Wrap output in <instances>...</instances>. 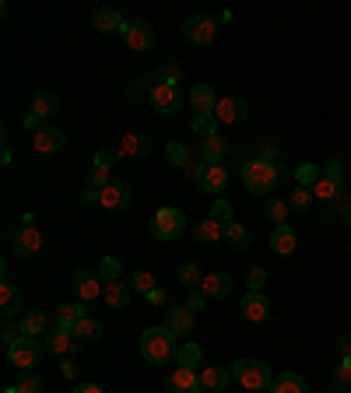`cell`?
<instances>
[{"label": "cell", "mask_w": 351, "mask_h": 393, "mask_svg": "<svg viewBox=\"0 0 351 393\" xmlns=\"http://www.w3.org/2000/svg\"><path fill=\"white\" fill-rule=\"evenodd\" d=\"M176 351H179V344H176V337L166 327H148V330L141 334V354H144L148 365H166V362H173Z\"/></svg>", "instance_id": "cell-1"}, {"label": "cell", "mask_w": 351, "mask_h": 393, "mask_svg": "<svg viewBox=\"0 0 351 393\" xmlns=\"http://www.w3.org/2000/svg\"><path fill=\"white\" fill-rule=\"evenodd\" d=\"M243 186L250 190V193H257V197H267V193H274V186L281 183V165H270V162H263V158H250L246 165H243Z\"/></svg>", "instance_id": "cell-2"}, {"label": "cell", "mask_w": 351, "mask_h": 393, "mask_svg": "<svg viewBox=\"0 0 351 393\" xmlns=\"http://www.w3.org/2000/svg\"><path fill=\"white\" fill-rule=\"evenodd\" d=\"M232 379L243 387V390H270L274 376H270V365H263L260 358H239L232 365Z\"/></svg>", "instance_id": "cell-3"}, {"label": "cell", "mask_w": 351, "mask_h": 393, "mask_svg": "<svg viewBox=\"0 0 351 393\" xmlns=\"http://www.w3.org/2000/svg\"><path fill=\"white\" fill-rule=\"evenodd\" d=\"M190 228V221L186 215L179 211V208H158L155 211V218H151V239H158V243H169V239H179L183 232Z\"/></svg>", "instance_id": "cell-4"}, {"label": "cell", "mask_w": 351, "mask_h": 393, "mask_svg": "<svg viewBox=\"0 0 351 393\" xmlns=\"http://www.w3.org/2000/svg\"><path fill=\"white\" fill-rule=\"evenodd\" d=\"M43 341H36V337H21L14 348H7V362L14 365V369H21V372H36V365L43 362Z\"/></svg>", "instance_id": "cell-5"}, {"label": "cell", "mask_w": 351, "mask_h": 393, "mask_svg": "<svg viewBox=\"0 0 351 393\" xmlns=\"http://www.w3.org/2000/svg\"><path fill=\"white\" fill-rule=\"evenodd\" d=\"M151 106H155V113H158V116H166V120L179 116V113H183V91H179V85L158 81L155 91H151Z\"/></svg>", "instance_id": "cell-6"}, {"label": "cell", "mask_w": 351, "mask_h": 393, "mask_svg": "<svg viewBox=\"0 0 351 393\" xmlns=\"http://www.w3.org/2000/svg\"><path fill=\"white\" fill-rule=\"evenodd\" d=\"M183 36L193 46H208L218 39V21L208 18V14H190V18L183 21Z\"/></svg>", "instance_id": "cell-7"}, {"label": "cell", "mask_w": 351, "mask_h": 393, "mask_svg": "<svg viewBox=\"0 0 351 393\" xmlns=\"http://www.w3.org/2000/svg\"><path fill=\"white\" fill-rule=\"evenodd\" d=\"M120 39H123V46L133 49V53H148V49L155 46V29H151L148 21H141V18H131V21L123 25Z\"/></svg>", "instance_id": "cell-8"}, {"label": "cell", "mask_w": 351, "mask_h": 393, "mask_svg": "<svg viewBox=\"0 0 351 393\" xmlns=\"http://www.w3.org/2000/svg\"><path fill=\"white\" fill-rule=\"evenodd\" d=\"M193 179H197V186L204 190V193H225V186H228V173L215 165V162H197L193 165Z\"/></svg>", "instance_id": "cell-9"}, {"label": "cell", "mask_w": 351, "mask_h": 393, "mask_svg": "<svg viewBox=\"0 0 351 393\" xmlns=\"http://www.w3.org/2000/svg\"><path fill=\"white\" fill-rule=\"evenodd\" d=\"M39 250H43V232H39L36 225H21V228L14 232V239H11V253L21 257V260H29V257H36Z\"/></svg>", "instance_id": "cell-10"}, {"label": "cell", "mask_w": 351, "mask_h": 393, "mask_svg": "<svg viewBox=\"0 0 351 393\" xmlns=\"http://www.w3.org/2000/svg\"><path fill=\"white\" fill-rule=\"evenodd\" d=\"M312 197L323 204H337L345 197V173H323L320 183L312 186Z\"/></svg>", "instance_id": "cell-11"}, {"label": "cell", "mask_w": 351, "mask_h": 393, "mask_svg": "<svg viewBox=\"0 0 351 393\" xmlns=\"http://www.w3.org/2000/svg\"><path fill=\"white\" fill-rule=\"evenodd\" d=\"M200 390V372L197 369H186V365H176L166 379V393H193Z\"/></svg>", "instance_id": "cell-12"}, {"label": "cell", "mask_w": 351, "mask_h": 393, "mask_svg": "<svg viewBox=\"0 0 351 393\" xmlns=\"http://www.w3.org/2000/svg\"><path fill=\"white\" fill-rule=\"evenodd\" d=\"M127 204H131V183H123V179H113L98 197V208H106V211H123Z\"/></svg>", "instance_id": "cell-13"}, {"label": "cell", "mask_w": 351, "mask_h": 393, "mask_svg": "<svg viewBox=\"0 0 351 393\" xmlns=\"http://www.w3.org/2000/svg\"><path fill=\"white\" fill-rule=\"evenodd\" d=\"M102 277H98V270H88V267H81V270H74V292H78V299L81 302H91V299H98L102 295Z\"/></svg>", "instance_id": "cell-14"}, {"label": "cell", "mask_w": 351, "mask_h": 393, "mask_svg": "<svg viewBox=\"0 0 351 393\" xmlns=\"http://www.w3.org/2000/svg\"><path fill=\"white\" fill-rule=\"evenodd\" d=\"M193 316H197V312H193L190 306L169 309V312H166V323H162V327H166V330L173 334L176 341H179V337H190V330H193Z\"/></svg>", "instance_id": "cell-15"}, {"label": "cell", "mask_w": 351, "mask_h": 393, "mask_svg": "<svg viewBox=\"0 0 351 393\" xmlns=\"http://www.w3.org/2000/svg\"><path fill=\"white\" fill-rule=\"evenodd\" d=\"M43 348L49 351V354H74L78 337H74V330H67V327H53L43 337Z\"/></svg>", "instance_id": "cell-16"}, {"label": "cell", "mask_w": 351, "mask_h": 393, "mask_svg": "<svg viewBox=\"0 0 351 393\" xmlns=\"http://www.w3.org/2000/svg\"><path fill=\"white\" fill-rule=\"evenodd\" d=\"M190 239L197 243V246H218L221 239H225V225L215 218H204L197 221L193 228H190Z\"/></svg>", "instance_id": "cell-17"}, {"label": "cell", "mask_w": 351, "mask_h": 393, "mask_svg": "<svg viewBox=\"0 0 351 393\" xmlns=\"http://www.w3.org/2000/svg\"><path fill=\"white\" fill-rule=\"evenodd\" d=\"M32 144H36V151H39V155H60V151L67 148V133L46 123L43 131L32 137Z\"/></svg>", "instance_id": "cell-18"}, {"label": "cell", "mask_w": 351, "mask_h": 393, "mask_svg": "<svg viewBox=\"0 0 351 393\" xmlns=\"http://www.w3.org/2000/svg\"><path fill=\"white\" fill-rule=\"evenodd\" d=\"M270 250H274L278 257H292V253L299 250L295 228H292V225H274V232H270Z\"/></svg>", "instance_id": "cell-19"}, {"label": "cell", "mask_w": 351, "mask_h": 393, "mask_svg": "<svg viewBox=\"0 0 351 393\" xmlns=\"http://www.w3.org/2000/svg\"><path fill=\"white\" fill-rule=\"evenodd\" d=\"M190 106H193L197 116H215V109H218V95H215V88L211 85H193L190 88Z\"/></svg>", "instance_id": "cell-20"}, {"label": "cell", "mask_w": 351, "mask_h": 393, "mask_svg": "<svg viewBox=\"0 0 351 393\" xmlns=\"http://www.w3.org/2000/svg\"><path fill=\"white\" fill-rule=\"evenodd\" d=\"M239 309H243V316H246L250 323H263V320L270 316V302H267L263 292H246L243 302H239Z\"/></svg>", "instance_id": "cell-21"}, {"label": "cell", "mask_w": 351, "mask_h": 393, "mask_svg": "<svg viewBox=\"0 0 351 393\" xmlns=\"http://www.w3.org/2000/svg\"><path fill=\"white\" fill-rule=\"evenodd\" d=\"M232 383V369H221V365H204L200 369V390L204 393H221Z\"/></svg>", "instance_id": "cell-22"}, {"label": "cell", "mask_w": 351, "mask_h": 393, "mask_svg": "<svg viewBox=\"0 0 351 393\" xmlns=\"http://www.w3.org/2000/svg\"><path fill=\"white\" fill-rule=\"evenodd\" d=\"M0 312H4V320L25 316V312H21V292H18L14 281H4V285H0Z\"/></svg>", "instance_id": "cell-23"}, {"label": "cell", "mask_w": 351, "mask_h": 393, "mask_svg": "<svg viewBox=\"0 0 351 393\" xmlns=\"http://www.w3.org/2000/svg\"><path fill=\"white\" fill-rule=\"evenodd\" d=\"M91 25H95L98 32H106V36H109V32H123V25H127V21H123V14H120L116 7H98V11L91 14Z\"/></svg>", "instance_id": "cell-24"}, {"label": "cell", "mask_w": 351, "mask_h": 393, "mask_svg": "<svg viewBox=\"0 0 351 393\" xmlns=\"http://www.w3.org/2000/svg\"><path fill=\"white\" fill-rule=\"evenodd\" d=\"M246 113H250V109H246L243 98H218V109H215L218 123H243Z\"/></svg>", "instance_id": "cell-25"}, {"label": "cell", "mask_w": 351, "mask_h": 393, "mask_svg": "<svg viewBox=\"0 0 351 393\" xmlns=\"http://www.w3.org/2000/svg\"><path fill=\"white\" fill-rule=\"evenodd\" d=\"M102 295H106V302H109L113 309H127L133 302V292H131L127 281H106Z\"/></svg>", "instance_id": "cell-26"}, {"label": "cell", "mask_w": 351, "mask_h": 393, "mask_svg": "<svg viewBox=\"0 0 351 393\" xmlns=\"http://www.w3.org/2000/svg\"><path fill=\"white\" fill-rule=\"evenodd\" d=\"M56 113H60V98H56L53 91H36V95H32V116H39V120L49 123Z\"/></svg>", "instance_id": "cell-27"}, {"label": "cell", "mask_w": 351, "mask_h": 393, "mask_svg": "<svg viewBox=\"0 0 351 393\" xmlns=\"http://www.w3.org/2000/svg\"><path fill=\"white\" fill-rule=\"evenodd\" d=\"M225 155H228V144H225L221 133H211V137L200 141V162H215V165H221Z\"/></svg>", "instance_id": "cell-28"}, {"label": "cell", "mask_w": 351, "mask_h": 393, "mask_svg": "<svg viewBox=\"0 0 351 393\" xmlns=\"http://www.w3.org/2000/svg\"><path fill=\"white\" fill-rule=\"evenodd\" d=\"M232 274H208L204 277V285H200V292L208 295V299H225L228 292H232Z\"/></svg>", "instance_id": "cell-29"}, {"label": "cell", "mask_w": 351, "mask_h": 393, "mask_svg": "<svg viewBox=\"0 0 351 393\" xmlns=\"http://www.w3.org/2000/svg\"><path fill=\"white\" fill-rule=\"evenodd\" d=\"M270 393H309V383L299 372H281V376H274Z\"/></svg>", "instance_id": "cell-30"}, {"label": "cell", "mask_w": 351, "mask_h": 393, "mask_svg": "<svg viewBox=\"0 0 351 393\" xmlns=\"http://www.w3.org/2000/svg\"><path fill=\"white\" fill-rule=\"evenodd\" d=\"M120 155H127V158H144V155H151V141H148L144 133H127V137L120 141Z\"/></svg>", "instance_id": "cell-31"}, {"label": "cell", "mask_w": 351, "mask_h": 393, "mask_svg": "<svg viewBox=\"0 0 351 393\" xmlns=\"http://www.w3.org/2000/svg\"><path fill=\"white\" fill-rule=\"evenodd\" d=\"M21 334H25V337H36V341L46 337V316L39 309H29V312L21 316Z\"/></svg>", "instance_id": "cell-32"}, {"label": "cell", "mask_w": 351, "mask_h": 393, "mask_svg": "<svg viewBox=\"0 0 351 393\" xmlns=\"http://www.w3.org/2000/svg\"><path fill=\"white\" fill-rule=\"evenodd\" d=\"M85 316H91L85 309V302L81 306H56V327H67V330H74Z\"/></svg>", "instance_id": "cell-33"}, {"label": "cell", "mask_w": 351, "mask_h": 393, "mask_svg": "<svg viewBox=\"0 0 351 393\" xmlns=\"http://www.w3.org/2000/svg\"><path fill=\"white\" fill-rule=\"evenodd\" d=\"M330 387L337 393H351V358H341V365L330 369Z\"/></svg>", "instance_id": "cell-34"}, {"label": "cell", "mask_w": 351, "mask_h": 393, "mask_svg": "<svg viewBox=\"0 0 351 393\" xmlns=\"http://www.w3.org/2000/svg\"><path fill=\"white\" fill-rule=\"evenodd\" d=\"M102 330H106V327H102V320H98V316H85V320L74 327V337H78V341H98V337H102Z\"/></svg>", "instance_id": "cell-35"}, {"label": "cell", "mask_w": 351, "mask_h": 393, "mask_svg": "<svg viewBox=\"0 0 351 393\" xmlns=\"http://www.w3.org/2000/svg\"><path fill=\"white\" fill-rule=\"evenodd\" d=\"M176 362L186 365V369H197V365L204 362V351H200V344L186 341V344H179V351H176Z\"/></svg>", "instance_id": "cell-36"}, {"label": "cell", "mask_w": 351, "mask_h": 393, "mask_svg": "<svg viewBox=\"0 0 351 393\" xmlns=\"http://www.w3.org/2000/svg\"><path fill=\"white\" fill-rule=\"evenodd\" d=\"M225 239H228V246H235V250H246V246H250V232H246V225H239L235 218L225 225Z\"/></svg>", "instance_id": "cell-37"}, {"label": "cell", "mask_w": 351, "mask_h": 393, "mask_svg": "<svg viewBox=\"0 0 351 393\" xmlns=\"http://www.w3.org/2000/svg\"><path fill=\"white\" fill-rule=\"evenodd\" d=\"M179 281H183L190 292H197V288L204 285V274H200V267L193 260H186V263H179Z\"/></svg>", "instance_id": "cell-38"}, {"label": "cell", "mask_w": 351, "mask_h": 393, "mask_svg": "<svg viewBox=\"0 0 351 393\" xmlns=\"http://www.w3.org/2000/svg\"><path fill=\"white\" fill-rule=\"evenodd\" d=\"M43 390H46V379L39 372H21L18 387H11L7 393H43Z\"/></svg>", "instance_id": "cell-39"}, {"label": "cell", "mask_w": 351, "mask_h": 393, "mask_svg": "<svg viewBox=\"0 0 351 393\" xmlns=\"http://www.w3.org/2000/svg\"><path fill=\"white\" fill-rule=\"evenodd\" d=\"M158 285H155V277H151V270H133L131 277V292L133 295H148V292H155Z\"/></svg>", "instance_id": "cell-40"}, {"label": "cell", "mask_w": 351, "mask_h": 393, "mask_svg": "<svg viewBox=\"0 0 351 393\" xmlns=\"http://www.w3.org/2000/svg\"><path fill=\"white\" fill-rule=\"evenodd\" d=\"M312 200H316V197H312V190H309V186H295V193H292L288 208H292V211H299V215H306L309 208H312Z\"/></svg>", "instance_id": "cell-41"}, {"label": "cell", "mask_w": 351, "mask_h": 393, "mask_svg": "<svg viewBox=\"0 0 351 393\" xmlns=\"http://www.w3.org/2000/svg\"><path fill=\"white\" fill-rule=\"evenodd\" d=\"M98 277H102V281H120V277H123V263L116 260V257H102Z\"/></svg>", "instance_id": "cell-42"}, {"label": "cell", "mask_w": 351, "mask_h": 393, "mask_svg": "<svg viewBox=\"0 0 351 393\" xmlns=\"http://www.w3.org/2000/svg\"><path fill=\"white\" fill-rule=\"evenodd\" d=\"M320 175H323V169H320V165H309V162H302V165L295 169V179H299V186H309V190L320 183Z\"/></svg>", "instance_id": "cell-43"}, {"label": "cell", "mask_w": 351, "mask_h": 393, "mask_svg": "<svg viewBox=\"0 0 351 393\" xmlns=\"http://www.w3.org/2000/svg\"><path fill=\"white\" fill-rule=\"evenodd\" d=\"M158 81H169V85H183V67L169 60V63H162L158 67Z\"/></svg>", "instance_id": "cell-44"}, {"label": "cell", "mask_w": 351, "mask_h": 393, "mask_svg": "<svg viewBox=\"0 0 351 393\" xmlns=\"http://www.w3.org/2000/svg\"><path fill=\"white\" fill-rule=\"evenodd\" d=\"M166 158H169L173 165H190V148L179 144V141H173V144L166 148Z\"/></svg>", "instance_id": "cell-45"}, {"label": "cell", "mask_w": 351, "mask_h": 393, "mask_svg": "<svg viewBox=\"0 0 351 393\" xmlns=\"http://www.w3.org/2000/svg\"><path fill=\"white\" fill-rule=\"evenodd\" d=\"M267 218L274 221V225H288V204H281V200H267Z\"/></svg>", "instance_id": "cell-46"}, {"label": "cell", "mask_w": 351, "mask_h": 393, "mask_svg": "<svg viewBox=\"0 0 351 393\" xmlns=\"http://www.w3.org/2000/svg\"><path fill=\"white\" fill-rule=\"evenodd\" d=\"M193 133H200V141L211 137V133H218V116H197L193 120Z\"/></svg>", "instance_id": "cell-47"}, {"label": "cell", "mask_w": 351, "mask_h": 393, "mask_svg": "<svg viewBox=\"0 0 351 393\" xmlns=\"http://www.w3.org/2000/svg\"><path fill=\"white\" fill-rule=\"evenodd\" d=\"M116 162H120V148H98V151H95V165L113 169Z\"/></svg>", "instance_id": "cell-48"}, {"label": "cell", "mask_w": 351, "mask_h": 393, "mask_svg": "<svg viewBox=\"0 0 351 393\" xmlns=\"http://www.w3.org/2000/svg\"><path fill=\"white\" fill-rule=\"evenodd\" d=\"M211 218L215 221H221V225H228V221H232V204H228V200H215V204H211Z\"/></svg>", "instance_id": "cell-49"}, {"label": "cell", "mask_w": 351, "mask_h": 393, "mask_svg": "<svg viewBox=\"0 0 351 393\" xmlns=\"http://www.w3.org/2000/svg\"><path fill=\"white\" fill-rule=\"evenodd\" d=\"M246 285H250V292H263V285H267V270H263V267H253L250 277H246Z\"/></svg>", "instance_id": "cell-50"}, {"label": "cell", "mask_w": 351, "mask_h": 393, "mask_svg": "<svg viewBox=\"0 0 351 393\" xmlns=\"http://www.w3.org/2000/svg\"><path fill=\"white\" fill-rule=\"evenodd\" d=\"M21 337H25V334H21V327H14V323L7 320V323H4V344H7V348H14Z\"/></svg>", "instance_id": "cell-51"}, {"label": "cell", "mask_w": 351, "mask_h": 393, "mask_svg": "<svg viewBox=\"0 0 351 393\" xmlns=\"http://www.w3.org/2000/svg\"><path fill=\"white\" fill-rule=\"evenodd\" d=\"M88 183H91V186H98V190H106V186L113 183V179H109V169L95 165V169H91V179H88Z\"/></svg>", "instance_id": "cell-52"}, {"label": "cell", "mask_w": 351, "mask_h": 393, "mask_svg": "<svg viewBox=\"0 0 351 393\" xmlns=\"http://www.w3.org/2000/svg\"><path fill=\"white\" fill-rule=\"evenodd\" d=\"M257 158L270 162V165H278V148H274V144H267V141H260V155H257Z\"/></svg>", "instance_id": "cell-53"}, {"label": "cell", "mask_w": 351, "mask_h": 393, "mask_svg": "<svg viewBox=\"0 0 351 393\" xmlns=\"http://www.w3.org/2000/svg\"><path fill=\"white\" fill-rule=\"evenodd\" d=\"M144 299H148L151 306H166V302H169V292H166V288H155V292H148Z\"/></svg>", "instance_id": "cell-54"}, {"label": "cell", "mask_w": 351, "mask_h": 393, "mask_svg": "<svg viewBox=\"0 0 351 393\" xmlns=\"http://www.w3.org/2000/svg\"><path fill=\"white\" fill-rule=\"evenodd\" d=\"M98 197H102V190H98V186H91V183L81 190V204H98Z\"/></svg>", "instance_id": "cell-55"}, {"label": "cell", "mask_w": 351, "mask_h": 393, "mask_svg": "<svg viewBox=\"0 0 351 393\" xmlns=\"http://www.w3.org/2000/svg\"><path fill=\"white\" fill-rule=\"evenodd\" d=\"M204 302H208V295H204V292L197 288V292H190V302H186V306H190L193 312H197V309H204Z\"/></svg>", "instance_id": "cell-56"}, {"label": "cell", "mask_w": 351, "mask_h": 393, "mask_svg": "<svg viewBox=\"0 0 351 393\" xmlns=\"http://www.w3.org/2000/svg\"><path fill=\"white\" fill-rule=\"evenodd\" d=\"M43 127H46V120H39V116H32V113H29V120H25V131L36 137V133L43 131Z\"/></svg>", "instance_id": "cell-57"}, {"label": "cell", "mask_w": 351, "mask_h": 393, "mask_svg": "<svg viewBox=\"0 0 351 393\" xmlns=\"http://www.w3.org/2000/svg\"><path fill=\"white\" fill-rule=\"evenodd\" d=\"M78 369H81V365H78L74 358H67V362H63V376H67V379H74V376H78Z\"/></svg>", "instance_id": "cell-58"}, {"label": "cell", "mask_w": 351, "mask_h": 393, "mask_svg": "<svg viewBox=\"0 0 351 393\" xmlns=\"http://www.w3.org/2000/svg\"><path fill=\"white\" fill-rule=\"evenodd\" d=\"M337 351H341V358H351V334H345V337L337 341Z\"/></svg>", "instance_id": "cell-59"}, {"label": "cell", "mask_w": 351, "mask_h": 393, "mask_svg": "<svg viewBox=\"0 0 351 393\" xmlns=\"http://www.w3.org/2000/svg\"><path fill=\"white\" fill-rule=\"evenodd\" d=\"M341 218H345V225H351V197L341 204Z\"/></svg>", "instance_id": "cell-60"}, {"label": "cell", "mask_w": 351, "mask_h": 393, "mask_svg": "<svg viewBox=\"0 0 351 393\" xmlns=\"http://www.w3.org/2000/svg\"><path fill=\"white\" fill-rule=\"evenodd\" d=\"M74 393H102V387H95V383H81Z\"/></svg>", "instance_id": "cell-61"}, {"label": "cell", "mask_w": 351, "mask_h": 393, "mask_svg": "<svg viewBox=\"0 0 351 393\" xmlns=\"http://www.w3.org/2000/svg\"><path fill=\"white\" fill-rule=\"evenodd\" d=\"M193 393H204V390H193Z\"/></svg>", "instance_id": "cell-62"}]
</instances>
